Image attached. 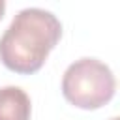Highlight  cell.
Wrapping results in <instances>:
<instances>
[{
    "label": "cell",
    "instance_id": "6da1fadb",
    "mask_svg": "<svg viewBox=\"0 0 120 120\" xmlns=\"http://www.w3.org/2000/svg\"><path fill=\"white\" fill-rule=\"evenodd\" d=\"M60 36L62 24L51 11L41 8L21 9L0 38V60L15 73H36L60 41Z\"/></svg>",
    "mask_w": 120,
    "mask_h": 120
},
{
    "label": "cell",
    "instance_id": "3957f363",
    "mask_svg": "<svg viewBox=\"0 0 120 120\" xmlns=\"http://www.w3.org/2000/svg\"><path fill=\"white\" fill-rule=\"evenodd\" d=\"M30 98L22 88H0V120H30Z\"/></svg>",
    "mask_w": 120,
    "mask_h": 120
},
{
    "label": "cell",
    "instance_id": "7a4b0ae2",
    "mask_svg": "<svg viewBox=\"0 0 120 120\" xmlns=\"http://www.w3.org/2000/svg\"><path fill=\"white\" fill-rule=\"evenodd\" d=\"M116 90L111 68L98 58H81L69 64L62 77L64 98L79 109H99L109 103Z\"/></svg>",
    "mask_w": 120,
    "mask_h": 120
},
{
    "label": "cell",
    "instance_id": "5b68a950",
    "mask_svg": "<svg viewBox=\"0 0 120 120\" xmlns=\"http://www.w3.org/2000/svg\"><path fill=\"white\" fill-rule=\"evenodd\" d=\"M111 120H118V118H116V116H114V118H111Z\"/></svg>",
    "mask_w": 120,
    "mask_h": 120
},
{
    "label": "cell",
    "instance_id": "277c9868",
    "mask_svg": "<svg viewBox=\"0 0 120 120\" xmlns=\"http://www.w3.org/2000/svg\"><path fill=\"white\" fill-rule=\"evenodd\" d=\"M4 11H6V0H0V19L4 17Z\"/></svg>",
    "mask_w": 120,
    "mask_h": 120
}]
</instances>
